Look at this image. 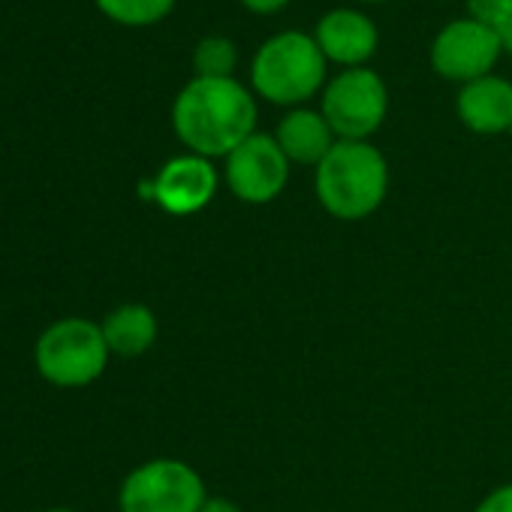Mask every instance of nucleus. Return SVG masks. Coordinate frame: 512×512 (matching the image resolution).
Wrapping results in <instances>:
<instances>
[{
	"label": "nucleus",
	"mask_w": 512,
	"mask_h": 512,
	"mask_svg": "<svg viewBox=\"0 0 512 512\" xmlns=\"http://www.w3.org/2000/svg\"><path fill=\"white\" fill-rule=\"evenodd\" d=\"M199 512H244V509H241L238 503L226 500V497H208L205 506H202Z\"/></svg>",
	"instance_id": "obj_20"
},
{
	"label": "nucleus",
	"mask_w": 512,
	"mask_h": 512,
	"mask_svg": "<svg viewBox=\"0 0 512 512\" xmlns=\"http://www.w3.org/2000/svg\"><path fill=\"white\" fill-rule=\"evenodd\" d=\"M202 476L178 458H154L121 485V512H199L205 506Z\"/></svg>",
	"instance_id": "obj_6"
},
{
	"label": "nucleus",
	"mask_w": 512,
	"mask_h": 512,
	"mask_svg": "<svg viewBox=\"0 0 512 512\" xmlns=\"http://www.w3.org/2000/svg\"><path fill=\"white\" fill-rule=\"evenodd\" d=\"M509 0H467V7H470V16L488 28H497L503 10H506Z\"/></svg>",
	"instance_id": "obj_16"
},
{
	"label": "nucleus",
	"mask_w": 512,
	"mask_h": 512,
	"mask_svg": "<svg viewBox=\"0 0 512 512\" xmlns=\"http://www.w3.org/2000/svg\"><path fill=\"white\" fill-rule=\"evenodd\" d=\"M503 52V43L494 28L476 22V19H458L449 22L434 46H431V67L452 82H473L482 76H491V67L497 64Z\"/></svg>",
	"instance_id": "obj_8"
},
{
	"label": "nucleus",
	"mask_w": 512,
	"mask_h": 512,
	"mask_svg": "<svg viewBox=\"0 0 512 512\" xmlns=\"http://www.w3.org/2000/svg\"><path fill=\"white\" fill-rule=\"evenodd\" d=\"M509 136H512V127H509Z\"/></svg>",
	"instance_id": "obj_22"
},
{
	"label": "nucleus",
	"mask_w": 512,
	"mask_h": 512,
	"mask_svg": "<svg viewBox=\"0 0 512 512\" xmlns=\"http://www.w3.org/2000/svg\"><path fill=\"white\" fill-rule=\"evenodd\" d=\"M464 127L482 136L509 133L512 127V82L500 76H482L461 85L455 100Z\"/></svg>",
	"instance_id": "obj_10"
},
{
	"label": "nucleus",
	"mask_w": 512,
	"mask_h": 512,
	"mask_svg": "<svg viewBox=\"0 0 512 512\" xmlns=\"http://www.w3.org/2000/svg\"><path fill=\"white\" fill-rule=\"evenodd\" d=\"M109 365V347L97 323L70 317L43 332L37 341V368L40 374L61 386L79 389L94 383Z\"/></svg>",
	"instance_id": "obj_4"
},
{
	"label": "nucleus",
	"mask_w": 512,
	"mask_h": 512,
	"mask_svg": "<svg viewBox=\"0 0 512 512\" xmlns=\"http://www.w3.org/2000/svg\"><path fill=\"white\" fill-rule=\"evenodd\" d=\"M326 79V55L314 37L302 31H284L266 40L250 64V82L256 94L278 106H293L317 94Z\"/></svg>",
	"instance_id": "obj_3"
},
{
	"label": "nucleus",
	"mask_w": 512,
	"mask_h": 512,
	"mask_svg": "<svg viewBox=\"0 0 512 512\" xmlns=\"http://www.w3.org/2000/svg\"><path fill=\"white\" fill-rule=\"evenodd\" d=\"M46 512H73V509H46Z\"/></svg>",
	"instance_id": "obj_21"
},
{
	"label": "nucleus",
	"mask_w": 512,
	"mask_h": 512,
	"mask_svg": "<svg viewBox=\"0 0 512 512\" xmlns=\"http://www.w3.org/2000/svg\"><path fill=\"white\" fill-rule=\"evenodd\" d=\"M103 338L109 353L136 359L148 353L157 341V317L145 305H121L103 320Z\"/></svg>",
	"instance_id": "obj_13"
},
{
	"label": "nucleus",
	"mask_w": 512,
	"mask_h": 512,
	"mask_svg": "<svg viewBox=\"0 0 512 512\" xmlns=\"http://www.w3.org/2000/svg\"><path fill=\"white\" fill-rule=\"evenodd\" d=\"M497 37H500V43H503V49L506 52H512V0L506 4V10H503V16H500V22H497Z\"/></svg>",
	"instance_id": "obj_18"
},
{
	"label": "nucleus",
	"mask_w": 512,
	"mask_h": 512,
	"mask_svg": "<svg viewBox=\"0 0 512 512\" xmlns=\"http://www.w3.org/2000/svg\"><path fill=\"white\" fill-rule=\"evenodd\" d=\"M320 112L338 142H368L389 112L386 82L368 67H350L329 82Z\"/></svg>",
	"instance_id": "obj_5"
},
{
	"label": "nucleus",
	"mask_w": 512,
	"mask_h": 512,
	"mask_svg": "<svg viewBox=\"0 0 512 512\" xmlns=\"http://www.w3.org/2000/svg\"><path fill=\"white\" fill-rule=\"evenodd\" d=\"M275 139L287 160L299 166H320L338 142L323 112L314 109H293L290 115H284Z\"/></svg>",
	"instance_id": "obj_12"
},
{
	"label": "nucleus",
	"mask_w": 512,
	"mask_h": 512,
	"mask_svg": "<svg viewBox=\"0 0 512 512\" xmlns=\"http://www.w3.org/2000/svg\"><path fill=\"white\" fill-rule=\"evenodd\" d=\"M241 4L250 10V13H260V16H269V13H278L284 10L290 0H241Z\"/></svg>",
	"instance_id": "obj_19"
},
{
	"label": "nucleus",
	"mask_w": 512,
	"mask_h": 512,
	"mask_svg": "<svg viewBox=\"0 0 512 512\" xmlns=\"http://www.w3.org/2000/svg\"><path fill=\"white\" fill-rule=\"evenodd\" d=\"M371 4H377V0H371Z\"/></svg>",
	"instance_id": "obj_23"
},
{
	"label": "nucleus",
	"mask_w": 512,
	"mask_h": 512,
	"mask_svg": "<svg viewBox=\"0 0 512 512\" xmlns=\"http://www.w3.org/2000/svg\"><path fill=\"white\" fill-rule=\"evenodd\" d=\"M103 16L127 28H145L166 19L175 7V0H97Z\"/></svg>",
	"instance_id": "obj_14"
},
{
	"label": "nucleus",
	"mask_w": 512,
	"mask_h": 512,
	"mask_svg": "<svg viewBox=\"0 0 512 512\" xmlns=\"http://www.w3.org/2000/svg\"><path fill=\"white\" fill-rule=\"evenodd\" d=\"M314 40L323 49L326 61L347 64L350 70V67H362L374 55L377 25L356 10H332L320 19Z\"/></svg>",
	"instance_id": "obj_11"
},
{
	"label": "nucleus",
	"mask_w": 512,
	"mask_h": 512,
	"mask_svg": "<svg viewBox=\"0 0 512 512\" xmlns=\"http://www.w3.org/2000/svg\"><path fill=\"white\" fill-rule=\"evenodd\" d=\"M389 193V163L371 142H335L317 166V199L338 220L371 217Z\"/></svg>",
	"instance_id": "obj_2"
},
{
	"label": "nucleus",
	"mask_w": 512,
	"mask_h": 512,
	"mask_svg": "<svg viewBox=\"0 0 512 512\" xmlns=\"http://www.w3.org/2000/svg\"><path fill=\"white\" fill-rule=\"evenodd\" d=\"M290 178V160L278 139L269 133H253L226 157V184L235 199L250 205H266L281 196Z\"/></svg>",
	"instance_id": "obj_7"
},
{
	"label": "nucleus",
	"mask_w": 512,
	"mask_h": 512,
	"mask_svg": "<svg viewBox=\"0 0 512 512\" xmlns=\"http://www.w3.org/2000/svg\"><path fill=\"white\" fill-rule=\"evenodd\" d=\"M238 52L226 37H205L193 52V70L199 79H229Z\"/></svg>",
	"instance_id": "obj_15"
},
{
	"label": "nucleus",
	"mask_w": 512,
	"mask_h": 512,
	"mask_svg": "<svg viewBox=\"0 0 512 512\" xmlns=\"http://www.w3.org/2000/svg\"><path fill=\"white\" fill-rule=\"evenodd\" d=\"M154 199L160 202L163 211L169 214H196L202 211L214 193H217V169L211 166L208 157L199 154H184L172 157L160 175L154 178Z\"/></svg>",
	"instance_id": "obj_9"
},
{
	"label": "nucleus",
	"mask_w": 512,
	"mask_h": 512,
	"mask_svg": "<svg viewBox=\"0 0 512 512\" xmlns=\"http://www.w3.org/2000/svg\"><path fill=\"white\" fill-rule=\"evenodd\" d=\"M476 512H512V485H500L482 497Z\"/></svg>",
	"instance_id": "obj_17"
},
{
	"label": "nucleus",
	"mask_w": 512,
	"mask_h": 512,
	"mask_svg": "<svg viewBox=\"0 0 512 512\" xmlns=\"http://www.w3.org/2000/svg\"><path fill=\"white\" fill-rule=\"evenodd\" d=\"M175 136L199 157H229L256 127L250 91L229 79H193L172 106Z\"/></svg>",
	"instance_id": "obj_1"
}]
</instances>
